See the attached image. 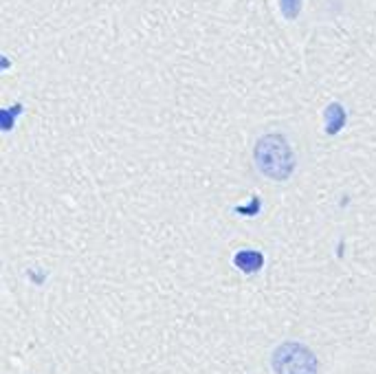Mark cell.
Segmentation results:
<instances>
[{
	"instance_id": "obj_5",
	"label": "cell",
	"mask_w": 376,
	"mask_h": 374,
	"mask_svg": "<svg viewBox=\"0 0 376 374\" xmlns=\"http://www.w3.org/2000/svg\"><path fill=\"white\" fill-rule=\"evenodd\" d=\"M280 9L286 20H295L301 11V0H280Z\"/></svg>"
},
{
	"instance_id": "obj_3",
	"label": "cell",
	"mask_w": 376,
	"mask_h": 374,
	"mask_svg": "<svg viewBox=\"0 0 376 374\" xmlns=\"http://www.w3.org/2000/svg\"><path fill=\"white\" fill-rule=\"evenodd\" d=\"M324 117H326V132H328V134H337V132L345 126V119H347L345 108H343L341 104H337V102L330 104V106L326 108Z\"/></svg>"
},
{
	"instance_id": "obj_4",
	"label": "cell",
	"mask_w": 376,
	"mask_h": 374,
	"mask_svg": "<svg viewBox=\"0 0 376 374\" xmlns=\"http://www.w3.org/2000/svg\"><path fill=\"white\" fill-rule=\"evenodd\" d=\"M233 262H235V267H238L242 273H256L262 267L264 256L260 251H251V249H246V251H240L238 256H235Z\"/></svg>"
},
{
	"instance_id": "obj_1",
	"label": "cell",
	"mask_w": 376,
	"mask_h": 374,
	"mask_svg": "<svg viewBox=\"0 0 376 374\" xmlns=\"http://www.w3.org/2000/svg\"><path fill=\"white\" fill-rule=\"evenodd\" d=\"M253 159L258 165V172L264 174L271 181H288L292 170H295V155L286 141L284 134H264L258 139Z\"/></svg>"
},
{
	"instance_id": "obj_2",
	"label": "cell",
	"mask_w": 376,
	"mask_h": 374,
	"mask_svg": "<svg viewBox=\"0 0 376 374\" xmlns=\"http://www.w3.org/2000/svg\"><path fill=\"white\" fill-rule=\"evenodd\" d=\"M271 366L275 374H319V361L315 352L297 341L277 345L271 357Z\"/></svg>"
}]
</instances>
